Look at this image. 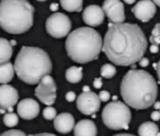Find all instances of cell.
Segmentation results:
<instances>
[{
  "label": "cell",
  "instance_id": "6da1fadb",
  "mask_svg": "<svg viewBox=\"0 0 160 136\" xmlns=\"http://www.w3.org/2000/svg\"><path fill=\"white\" fill-rule=\"evenodd\" d=\"M147 49V40L142 29L133 23H110L102 51L113 64L131 66L139 62Z\"/></svg>",
  "mask_w": 160,
  "mask_h": 136
},
{
  "label": "cell",
  "instance_id": "7a4b0ae2",
  "mask_svg": "<svg viewBox=\"0 0 160 136\" xmlns=\"http://www.w3.org/2000/svg\"><path fill=\"white\" fill-rule=\"evenodd\" d=\"M121 94L127 105L136 110L148 109L155 103L158 86L149 73L132 69L124 76L121 83Z\"/></svg>",
  "mask_w": 160,
  "mask_h": 136
},
{
  "label": "cell",
  "instance_id": "3957f363",
  "mask_svg": "<svg viewBox=\"0 0 160 136\" xmlns=\"http://www.w3.org/2000/svg\"><path fill=\"white\" fill-rule=\"evenodd\" d=\"M13 67L19 78L29 85H36L43 77L52 73V62L48 54L38 47H22Z\"/></svg>",
  "mask_w": 160,
  "mask_h": 136
},
{
  "label": "cell",
  "instance_id": "277c9868",
  "mask_svg": "<svg viewBox=\"0 0 160 136\" xmlns=\"http://www.w3.org/2000/svg\"><path fill=\"white\" fill-rule=\"evenodd\" d=\"M102 38L96 30L90 27H83L68 34L66 51L73 62L86 64L98 57L102 51Z\"/></svg>",
  "mask_w": 160,
  "mask_h": 136
},
{
  "label": "cell",
  "instance_id": "5b68a950",
  "mask_svg": "<svg viewBox=\"0 0 160 136\" xmlns=\"http://www.w3.org/2000/svg\"><path fill=\"white\" fill-rule=\"evenodd\" d=\"M34 8L28 0H1L0 28L11 34H22L33 25Z\"/></svg>",
  "mask_w": 160,
  "mask_h": 136
},
{
  "label": "cell",
  "instance_id": "8992f818",
  "mask_svg": "<svg viewBox=\"0 0 160 136\" xmlns=\"http://www.w3.org/2000/svg\"><path fill=\"white\" fill-rule=\"evenodd\" d=\"M132 118L129 108L120 101H113L105 105L102 111V121L110 129H127Z\"/></svg>",
  "mask_w": 160,
  "mask_h": 136
},
{
  "label": "cell",
  "instance_id": "52a82bcc",
  "mask_svg": "<svg viewBox=\"0 0 160 136\" xmlns=\"http://www.w3.org/2000/svg\"><path fill=\"white\" fill-rule=\"evenodd\" d=\"M47 33L51 36L56 38H65L70 33L71 29V22L67 16L60 12L52 14L45 23Z\"/></svg>",
  "mask_w": 160,
  "mask_h": 136
},
{
  "label": "cell",
  "instance_id": "ba28073f",
  "mask_svg": "<svg viewBox=\"0 0 160 136\" xmlns=\"http://www.w3.org/2000/svg\"><path fill=\"white\" fill-rule=\"evenodd\" d=\"M56 92H57V86L55 80L49 75H46L38 83V86L35 89V96L41 102L48 107L55 102L57 97Z\"/></svg>",
  "mask_w": 160,
  "mask_h": 136
},
{
  "label": "cell",
  "instance_id": "9c48e42d",
  "mask_svg": "<svg viewBox=\"0 0 160 136\" xmlns=\"http://www.w3.org/2000/svg\"><path fill=\"white\" fill-rule=\"evenodd\" d=\"M101 100L97 93L92 91H83L77 98V108L81 113L91 115L99 111Z\"/></svg>",
  "mask_w": 160,
  "mask_h": 136
},
{
  "label": "cell",
  "instance_id": "30bf717a",
  "mask_svg": "<svg viewBox=\"0 0 160 136\" xmlns=\"http://www.w3.org/2000/svg\"><path fill=\"white\" fill-rule=\"evenodd\" d=\"M102 10L111 23H122L125 20L124 5L120 0H105Z\"/></svg>",
  "mask_w": 160,
  "mask_h": 136
},
{
  "label": "cell",
  "instance_id": "8fae6325",
  "mask_svg": "<svg viewBox=\"0 0 160 136\" xmlns=\"http://www.w3.org/2000/svg\"><path fill=\"white\" fill-rule=\"evenodd\" d=\"M19 93L16 88L9 85L0 86V109L12 111V108L18 103Z\"/></svg>",
  "mask_w": 160,
  "mask_h": 136
},
{
  "label": "cell",
  "instance_id": "7c38bea8",
  "mask_svg": "<svg viewBox=\"0 0 160 136\" xmlns=\"http://www.w3.org/2000/svg\"><path fill=\"white\" fill-rule=\"evenodd\" d=\"M134 16L142 22H148L156 14V5L152 0H140L132 9Z\"/></svg>",
  "mask_w": 160,
  "mask_h": 136
},
{
  "label": "cell",
  "instance_id": "4fadbf2b",
  "mask_svg": "<svg viewBox=\"0 0 160 136\" xmlns=\"http://www.w3.org/2000/svg\"><path fill=\"white\" fill-rule=\"evenodd\" d=\"M104 12L97 5L88 6L82 12V20L88 27H98L104 21Z\"/></svg>",
  "mask_w": 160,
  "mask_h": 136
},
{
  "label": "cell",
  "instance_id": "5bb4252c",
  "mask_svg": "<svg viewBox=\"0 0 160 136\" xmlns=\"http://www.w3.org/2000/svg\"><path fill=\"white\" fill-rule=\"evenodd\" d=\"M17 110L20 118L24 120H32V118H35L40 113V105L34 99L28 98L23 99L18 103Z\"/></svg>",
  "mask_w": 160,
  "mask_h": 136
},
{
  "label": "cell",
  "instance_id": "9a60e30c",
  "mask_svg": "<svg viewBox=\"0 0 160 136\" xmlns=\"http://www.w3.org/2000/svg\"><path fill=\"white\" fill-rule=\"evenodd\" d=\"M54 127L59 133L67 134L75 127V118L70 113H60L54 118Z\"/></svg>",
  "mask_w": 160,
  "mask_h": 136
},
{
  "label": "cell",
  "instance_id": "2e32d148",
  "mask_svg": "<svg viewBox=\"0 0 160 136\" xmlns=\"http://www.w3.org/2000/svg\"><path fill=\"white\" fill-rule=\"evenodd\" d=\"M75 136H97V126L91 120H81L73 127Z\"/></svg>",
  "mask_w": 160,
  "mask_h": 136
},
{
  "label": "cell",
  "instance_id": "e0dca14e",
  "mask_svg": "<svg viewBox=\"0 0 160 136\" xmlns=\"http://www.w3.org/2000/svg\"><path fill=\"white\" fill-rule=\"evenodd\" d=\"M14 76V67L10 62L0 64V83L6 85L12 80Z\"/></svg>",
  "mask_w": 160,
  "mask_h": 136
},
{
  "label": "cell",
  "instance_id": "ac0fdd59",
  "mask_svg": "<svg viewBox=\"0 0 160 136\" xmlns=\"http://www.w3.org/2000/svg\"><path fill=\"white\" fill-rule=\"evenodd\" d=\"M12 45L8 40L0 38V64L9 62L12 56Z\"/></svg>",
  "mask_w": 160,
  "mask_h": 136
},
{
  "label": "cell",
  "instance_id": "d6986e66",
  "mask_svg": "<svg viewBox=\"0 0 160 136\" xmlns=\"http://www.w3.org/2000/svg\"><path fill=\"white\" fill-rule=\"evenodd\" d=\"M139 136H160L159 128L153 122H145L138 128Z\"/></svg>",
  "mask_w": 160,
  "mask_h": 136
},
{
  "label": "cell",
  "instance_id": "ffe728a7",
  "mask_svg": "<svg viewBox=\"0 0 160 136\" xmlns=\"http://www.w3.org/2000/svg\"><path fill=\"white\" fill-rule=\"evenodd\" d=\"M83 73L81 67L71 66L66 70V79L70 83H77L82 79Z\"/></svg>",
  "mask_w": 160,
  "mask_h": 136
},
{
  "label": "cell",
  "instance_id": "44dd1931",
  "mask_svg": "<svg viewBox=\"0 0 160 136\" xmlns=\"http://www.w3.org/2000/svg\"><path fill=\"white\" fill-rule=\"evenodd\" d=\"M60 6L69 12H79L82 9L83 0H59Z\"/></svg>",
  "mask_w": 160,
  "mask_h": 136
},
{
  "label": "cell",
  "instance_id": "7402d4cb",
  "mask_svg": "<svg viewBox=\"0 0 160 136\" xmlns=\"http://www.w3.org/2000/svg\"><path fill=\"white\" fill-rule=\"evenodd\" d=\"M116 74V68L115 66H113V65L111 64H105L102 66V68H101V77H103V78H112V77H114Z\"/></svg>",
  "mask_w": 160,
  "mask_h": 136
},
{
  "label": "cell",
  "instance_id": "603a6c76",
  "mask_svg": "<svg viewBox=\"0 0 160 136\" xmlns=\"http://www.w3.org/2000/svg\"><path fill=\"white\" fill-rule=\"evenodd\" d=\"M18 122H19L18 115L16 113H13V112H9V113L3 115V123H5L6 126L13 127L18 124Z\"/></svg>",
  "mask_w": 160,
  "mask_h": 136
},
{
  "label": "cell",
  "instance_id": "cb8c5ba5",
  "mask_svg": "<svg viewBox=\"0 0 160 136\" xmlns=\"http://www.w3.org/2000/svg\"><path fill=\"white\" fill-rule=\"evenodd\" d=\"M160 23H158V24L155 25V28L152 29V31H151V35H150V38H149V41H150L151 44L153 45H158L159 46L160 45Z\"/></svg>",
  "mask_w": 160,
  "mask_h": 136
},
{
  "label": "cell",
  "instance_id": "d4e9b609",
  "mask_svg": "<svg viewBox=\"0 0 160 136\" xmlns=\"http://www.w3.org/2000/svg\"><path fill=\"white\" fill-rule=\"evenodd\" d=\"M43 116H44L46 120H54L56 118V110L53 107L48 105L47 108H45L43 110Z\"/></svg>",
  "mask_w": 160,
  "mask_h": 136
},
{
  "label": "cell",
  "instance_id": "484cf974",
  "mask_svg": "<svg viewBox=\"0 0 160 136\" xmlns=\"http://www.w3.org/2000/svg\"><path fill=\"white\" fill-rule=\"evenodd\" d=\"M0 136H27L22 131H18V129H9V131L2 133Z\"/></svg>",
  "mask_w": 160,
  "mask_h": 136
},
{
  "label": "cell",
  "instance_id": "4316f807",
  "mask_svg": "<svg viewBox=\"0 0 160 136\" xmlns=\"http://www.w3.org/2000/svg\"><path fill=\"white\" fill-rule=\"evenodd\" d=\"M99 98H100V100L102 101V102H107L110 99V92L103 90V91H101L100 94H99Z\"/></svg>",
  "mask_w": 160,
  "mask_h": 136
},
{
  "label": "cell",
  "instance_id": "83f0119b",
  "mask_svg": "<svg viewBox=\"0 0 160 136\" xmlns=\"http://www.w3.org/2000/svg\"><path fill=\"white\" fill-rule=\"evenodd\" d=\"M75 99H76V93H75V92H72V91L67 92V94H66V100L67 101H69V102H72Z\"/></svg>",
  "mask_w": 160,
  "mask_h": 136
},
{
  "label": "cell",
  "instance_id": "f1b7e54d",
  "mask_svg": "<svg viewBox=\"0 0 160 136\" xmlns=\"http://www.w3.org/2000/svg\"><path fill=\"white\" fill-rule=\"evenodd\" d=\"M150 118L152 121H159L160 120V112L159 111H153L150 114Z\"/></svg>",
  "mask_w": 160,
  "mask_h": 136
},
{
  "label": "cell",
  "instance_id": "f546056e",
  "mask_svg": "<svg viewBox=\"0 0 160 136\" xmlns=\"http://www.w3.org/2000/svg\"><path fill=\"white\" fill-rule=\"evenodd\" d=\"M93 86L96 88H98V89H100L101 87H102V81H101V79L100 78H97V79H94V81H93Z\"/></svg>",
  "mask_w": 160,
  "mask_h": 136
},
{
  "label": "cell",
  "instance_id": "4dcf8cb0",
  "mask_svg": "<svg viewBox=\"0 0 160 136\" xmlns=\"http://www.w3.org/2000/svg\"><path fill=\"white\" fill-rule=\"evenodd\" d=\"M139 62H140V66L142 67H146V66H148V64H149V60L147 59V58H142Z\"/></svg>",
  "mask_w": 160,
  "mask_h": 136
},
{
  "label": "cell",
  "instance_id": "1f68e13d",
  "mask_svg": "<svg viewBox=\"0 0 160 136\" xmlns=\"http://www.w3.org/2000/svg\"><path fill=\"white\" fill-rule=\"evenodd\" d=\"M29 136H56V135L51 133H40V134H34V135H29Z\"/></svg>",
  "mask_w": 160,
  "mask_h": 136
},
{
  "label": "cell",
  "instance_id": "d6a6232c",
  "mask_svg": "<svg viewBox=\"0 0 160 136\" xmlns=\"http://www.w3.org/2000/svg\"><path fill=\"white\" fill-rule=\"evenodd\" d=\"M150 51H151V53H157V52H158V45H153V44H151Z\"/></svg>",
  "mask_w": 160,
  "mask_h": 136
},
{
  "label": "cell",
  "instance_id": "836d02e7",
  "mask_svg": "<svg viewBox=\"0 0 160 136\" xmlns=\"http://www.w3.org/2000/svg\"><path fill=\"white\" fill-rule=\"evenodd\" d=\"M157 76H158V79H159V83H160V60L157 64Z\"/></svg>",
  "mask_w": 160,
  "mask_h": 136
},
{
  "label": "cell",
  "instance_id": "e575fe53",
  "mask_svg": "<svg viewBox=\"0 0 160 136\" xmlns=\"http://www.w3.org/2000/svg\"><path fill=\"white\" fill-rule=\"evenodd\" d=\"M135 1H136V0H124V3H128V5H132V3H134Z\"/></svg>",
  "mask_w": 160,
  "mask_h": 136
},
{
  "label": "cell",
  "instance_id": "d590c367",
  "mask_svg": "<svg viewBox=\"0 0 160 136\" xmlns=\"http://www.w3.org/2000/svg\"><path fill=\"white\" fill-rule=\"evenodd\" d=\"M152 3H155L156 6H158V7H160V0H152Z\"/></svg>",
  "mask_w": 160,
  "mask_h": 136
},
{
  "label": "cell",
  "instance_id": "8d00e7d4",
  "mask_svg": "<svg viewBox=\"0 0 160 136\" xmlns=\"http://www.w3.org/2000/svg\"><path fill=\"white\" fill-rule=\"evenodd\" d=\"M114 136H135V135H132V134H118V135H114Z\"/></svg>",
  "mask_w": 160,
  "mask_h": 136
},
{
  "label": "cell",
  "instance_id": "74e56055",
  "mask_svg": "<svg viewBox=\"0 0 160 136\" xmlns=\"http://www.w3.org/2000/svg\"><path fill=\"white\" fill-rule=\"evenodd\" d=\"M55 9H57V5L54 3V5H52V10H55Z\"/></svg>",
  "mask_w": 160,
  "mask_h": 136
},
{
  "label": "cell",
  "instance_id": "f35d334b",
  "mask_svg": "<svg viewBox=\"0 0 160 136\" xmlns=\"http://www.w3.org/2000/svg\"><path fill=\"white\" fill-rule=\"evenodd\" d=\"M155 108H156V109H158V108H160V102H156Z\"/></svg>",
  "mask_w": 160,
  "mask_h": 136
},
{
  "label": "cell",
  "instance_id": "ab89813d",
  "mask_svg": "<svg viewBox=\"0 0 160 136\" xmlns=\"http://www.w3.org/2000/svg\"><path fill=\"white\" fill-rule=\"evenodd\" d=\"M89 87H85V88H83V91H89Z\"/></svg>",
  "mask_w": 160,
  "mask_h": 136
},
{
  "label": "cell",
  "instance_id": "60d3db41",
  "mask_svg": "<svg viewBox=\"0 0 160 136\" xmlns=\"http://www.w3.org/2000/svg\"><path fill=\"white\" fill-rule=\"evenodd\" d=\"M38 1H46V0H38Z\"/></svg>",
  "mask_w": 160,
  "mask_h": 136
},
{
  "label": "cell",
  "instance_id": "b9f144b4",
  "mask_svg": "<svg viewBox=\"0 0 160 136\" xmlns=\"http://www.w3.org/2000/svg\"><path fill=\"white\" fill-rule=\"evenodd\" d=\"M159 30H160V28H159Z\"/></svg>",
  "mask_w": 160,
  "mask_h": 136
}]
</instances>
